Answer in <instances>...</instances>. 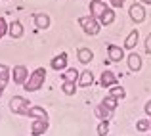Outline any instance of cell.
<instances>
[{"label":"cell","mask_w":151,"mask_h":136,"mask_svg":"<svg viewBox=\"0 0 151 136\" xmlns=\"http://www.w3.org/2000/svg\"><path fill=\"white\" fill-rule=\"evenodd\" d=\"M46 81V71L42 69V67H37V69L33 71V73L29 75V79H27V82L23 85V88L27 92H37L42 88V85H44Z\"/></svg>","instance_id":"1"},{"label":"cell","mask_w":151,"mask_h":136,"mask_svg":"<svg viewBox=\"0 0 151 136\" xmlns=\"http://www.w3.org/2000/svg\"><path fill=\"white\" fill-rule=\"evenodd\" d=\"M78 25L82 27V31H84L86 35H90V37H94V35L100 33V21H98L96 17H92V15H84V17L78 19Z\"/></svg>","instance_id":"2"},{"label":"cell","mask_w":151,"mask_h":136,"mask_svg":"<svg viewBox=\"0 0 151 136\" xmlns=\"http://www.w3.org/2000/svg\"><path fill=\"white\" fill-rule=\"evenodd\" d=\"M31 103L27 98H21V96H14V98L10 100V109L14 111V113L17 115H27V111H29Z\"/></svg>","instance_id":"3"},{"label":"cell","mask_w":151,"mask_h":136,"mask_svg":"<svg viewBox=\"0 0 151 136\" xmlns=\"http://www.w3.org/2000/svg\"><path fill=\"white\" fill-rule=\"evenodd\" d=\"M128 14H130V17H132V21H136V23H144V19H145V8L142 6V4L134 2V6H130Z\"/></svg>","instance_id":"4"},{"label":"cell","mask_w":151,"mask_h":136,"mask_svg":"<svg viewBox=\"0 0 151 136\" xmlns=\"http://www.w3.org/2000/svg\"><path fill=\"white\" fill-rule=\"evenodd\" d=\"M48 130V119H35L31 125V134L33 136H42Z\"/></svg>","instance_id":"5"},{"label":"cell","mask_w":151,"mask_h":136,"mask_svg":"<svg viewBox=\"0 0 151 136\" xmlns=\"http://www.w3.org/2000/svg\"><path fill=\"white\" fill-rule=\"evenodd\" d=\"M27 79H29V71L25 65H15L14 67V82L17 85H25Z\"/></svg>","instance_id":"6"},{"label":"cell","mask_w":151,"mask_h":136,"mask_svg":"<svg viewBox=\"0 0 151 136\" xmlns=\"http://www.w3.org/2000/svg\"><path fill=\"white\" fill-rule=\"evenodd\" d=\"M50 65H52V69H55V71H65V67H67V54L65 52H59V56L52 58Z\"/></svg>","instance_id":"7"},{"label":"cell","mask_w":151,"mask_h":136,"mask_svg":"<svg viewBox=\"0 0 151 136\" xmlns=\"http://www.w3.org/2000/svg\"><path fill=\"white\" fill-rule=\"evenodd\" d=\"M107 58H109L111 61H121V59L124 58V50H122L121 46L109 44L107 46Z\"/></svg>","instance_id":"8"},{"label":"cell","mask_w":151,"mask_h":136,"mask_svg":"<svg viewBox=\"0 0 151 136\" xmlns=\"http://www.w3.org/2000/svg\"><path fill=\"white\" fill-rule=\"evenodd\" d=\"M105 10H107V6L103 2H90V15L92 17H96V19H100L103 14H105Z\"/></svg>","instance_id":"9"},{"label":"cell","mask_w":151,"mask_h":136,"mask_svg":"<svg viewBox=\"0 0 151 136\" xmlns=\"http://www.w3.org/2000/svg\"><path fill=\"white\" fill-rule=\"evenodd\" d=\"M115 82H117V77H115L111 71H103L101 77H100V85L103 88H111V86H115Z\"/></svg>","instance_id":"10"},{"label":"cell","mask_w":151,"mask_h":136,"mask_svg":"<svg viewBox=\"0 0 151 136\" xmlns=\"http://www.w3.org/2000/svg\"><path fill=\"white\" fill-rule=\"evenodd\" d=\"M128 69L130 71H136V73L142 69V58L136 54V52H132V54L128 56Z\"/></svg>","instance_id":"11"},{"label":"cell","mask_w":151,"mask_h":136,"mask_svg":"<svg viewBox=\"0 0 151 136\" xmlns=\"http://www.w3.org/2000/svg\"><path fill=\"white\" fill-rule=\"evenodd\" d=\"M94 113H96V117L100 119V121H109L111 115H113V111H109L103 103H100V106H96V109H94Z\"/></svg>","instance_id":"12"},{"label":"cell","mask_w":151,"mask_h":136,"mask_svg":"<svg viewBox=\"0 0 151 136\" xmlns=\"http://www.w3.org/2000/svg\"><path fill=\"white\" fill-rule=\"evenodd\" d=\"M29 117H35V119H48V113H46L44 107H38V106H31L29 111H27Z\"/></svg>","instance_id":"13"},{"label":"cell","mask_w":151,"mask_h":136,"mask_svg":"<svg viewBox=\"0 0 151 136\" xmlns=\"http://www.w3.org/2000/svg\"><path fill=\"white\" fill-rule=\"evenodd\" d=\"M8 33H10V37H14V38L23 37V25L19 21H12L10 25H8Z\"/></svg>","instance_id":"14"},{"label":"cell","mask_w":151,"mask_h":136,"mask_svg":"<svg viewBox=\"0 0 151 136\" xmlns=\"http://www.w3.org/2000/svg\"><path fill=\"white\" fill-rule=\"evenodd\" d=\"M138 41H140V33L134 29L132 33L126 37V41H124V48H126V50H134V48H136V44H138Z\"/></svg>","instance_id":"15"},{"label":"cell","mask_w":151,"mask_h":136,"mask_svg":"<svg viewBox=\"0 0 151 136\" xmlns=\"http://www.w3.org/2000/svg\"><path fill=\"white\" fill-rule=\"evenodd\" d=\"M77 58H78V61H81V63H90L94 59V52L90 50V48H81L78 54H77Z\"/></svg>","instance_id":"16"},{"label":"cell","mask_w":151,"mask_h":136,"mask_svg":"<svg viewBox=\"0 0 151 136\" xmlns=\"http://www.w3.org/2000/svg\"><path fill=\"white\" fill-rule=\"evenodd\" d=\"M35 25H37L38 29H48L50 27V17L46 14H37L35 15Z\"/></svg>","instance_id":"17"},{"label":"cell","mask_w":151,"mask_h":136,"mask_svg":"<svg viewBox=\"0 0 151 136\" xmlns=\"http://www.w3.org/2000/svg\"><path fill=\"white\" fill-rule=\"evenodd\" d=\"M92 82H94V75L90 73V71H82L81 77H78V86L86 88V86H90Z\"/></svg>","instance_id":"18"},{"label":"cell","mask_w":151,"mask_h":136,"mask_svg":"<svg viewBox=\"0 0 151 136\" xmlns=\"http://www.w3.org/2000/svg\"><path fill=\"white\" fill-rule=\"evenodd\" d=\"M8 81H10V67L4 65V63H0V86L6 88Z\"/></svg>","instance_id":"19"},{"label":"cell","mask_w":151,"mask_h":136,"mask_svg":"<svg viewBox=\"0 0 151 136\" xmlns=\"http://www.w3.org/2000/svg\"><path fill=\"white\" fill-rule=\"evenodd\" d=\"M78 71L77 69H65L63 71V82H78Z\"/></svg>","instance_id":"20"},{"label":"cell","mask_w":151,"mask_h":136,"mask_svg":"<svg viewBox=\"0 0 151 136\" xmlns=\"http://www.w3.org/2000/svg\"><path fill=\"white\" fill-rule=\"evenodd\" d=\"M113 21H115V12H113V8H107L105 14L100 17V25H111Z\"/></svg>","instance_id":"21"},{"label":"cell","mask_w":151,"mask_h":136,"mask_svg":"<svg viewBox=\"0 0 151 136\" xmlns=\"http://www.w3.org/2000/svg\"><path fill=\"white\" fill-rule=\"evenodd\" d=\"M109 96H113V98H117V100H122L126 96V90L122 88V86L115 85V86H111V88H109Z\"/></svg>","instance_id":"22"},{"label":"cell","mask_w":151,"mask_h":136,"mask_svg":"<svg viewBox=\"0 0 151 136\" xmlns=\"http://www.w3.org/2000/svg\"><path fill=\"white\" fill-rule=\"evenodd\" d=\"M103 106H105L107 107V109H109V111H115V107H117V103H119V100L117 98H113V96H109V94H107L105 96V98H103Z\"/></svg>","instance_id":"23"},{"label":"cell","mask_w":151,"mask_h":136,"mask_svg":"<svg viewBox=\"0 0 151 136\" xmlns=\"http://www.w3.org/2000/svg\"><path fill=\"white\" fill-rule=\"evenodd\" d=\"M61 90H63V94L73 96L75 92H77V85H75V82H63V85H61Z\"/></svg>","instance_id":"24"},{"label":"cell","mask_w":151,"mask_h":136,"mask_svg":"<svg viewBox=\"0 0 151 136\" xmlns=\"http://www.w3.org/2000/svg\"><path fill=\"white\" fill-rule=\"evenodd\" d=\"M136 129L140 130V132H145V130H151V121H147V119H140V121L136 123Z\"/></svg>","instance_id":"25"},{"label":"cell","mask_w":151,"mask_h":136,"mask_svg":"<svg viewBox=\"0 0 151 136\" xmlns=\"http://www.w3.org/2000/svg\"><path fill=\"white\" fill-rule=\"evenodd\" d=\"M109 132V121H100L98 125V136H105Z\"/></svg>","instance_id":"26"},{"label":"cell","mask_w":151,"mask_h":136,"mask_svg":"<svg viewBox=\"0 0 151 136\" xmlns=\"http://www.w3.org/2000/svg\"><path fill=\"white\" fill-rule=\"evenodd\" d=\"M6 33H8V23L4 17H0V37H4Z\"/></svg>","instance_id":"27"},{"label":"cell","mask_w":151,"mask_h":136,"mask_svg":"<svg viewBox=\"0 0 151 136\" xmlns=\"http://www.w3.org/2000/svg\"><path fill=\"white\" fill-rule=\"evenodd\" d=\"M145 52H147V54H151V33H149V37L145 38Z\"/></svg>","instance_id":"28"},{"label":"cell","mask_w":151,"mask_h":136,"mask_svg":"<svg viewBox=\"0 0 151 136\" xmlns=\"http://www.w3.org/2000/svg\"><path fill=\"white\" fill-rule=\"evenodd\" d=\"M122 4H124V0H111V6L113 8H121Z\"/></svg>","instance_id":"29"},{"label":"cell","mask_w":151,"mask_h":136,"mask_svg":"<svg viewBox=\"0 0 151 136\" xmlns=\"http://www.w3.org/2000/svg\"><path fill=\"white\" fill-rule=\"evenodd\" d=\"M145 113H147L149 117H151V100H149L147 103H145Z\"/></svg>","instance_id":"30"},{"label":"cell","mask_w":151,"mask_h":136,"mask_svg":"<svg viewBox=\"0 0 151 136\" xmlns=\"http://www.w3.org/2000/svg\"><path fill=\"white\" fill-rule=\"evenodd\" d=\"M144 2H145V4H149V6H151V0H144Z\"/></svg>","instance_id":"31"},{"label":"cell","mask_w":151,"mask_h":136,"mask_svg":"<svg viewBox=\"0 0 151 136\" xmlns=\"http://www.w3.org/2000/svg\"><path fill=\"white\" fill-rule=\"evenodd\" d=\"M2 92H4V88H2V86H0V96H2Z\"/></svg>","instance_id":"32"},{"label":"cell","mask_w":151,"mask_h":136,"mask_svg":"<svg viewBox=\"0 0 151 136\" xmlns=\"http://www.w3.org/2000/svg\"><path fill=\"white\" fill-rule=\"evenodd\" d=\"M94 2H103V0H94Z\"/></svg>","instance_id":"33"}]
</instances>
